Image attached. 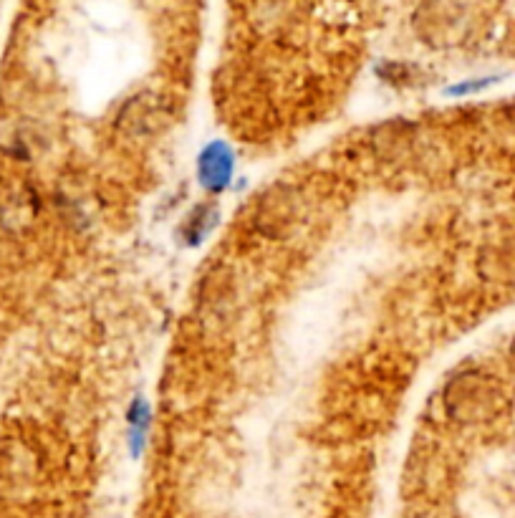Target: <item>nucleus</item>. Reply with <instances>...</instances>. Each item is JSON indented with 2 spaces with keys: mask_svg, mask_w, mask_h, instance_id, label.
Returning a JSON list of instances; mask_svg holds the SVG:
<instances>
[{
  "mask_svg": "<svg viewBox=\"0 0 515 518\" xmlns=\"http://www.w3.org/2000/svg\"><path fill=\"white\" fill-rule=\"evenodd\" d=\"M505 397L498 382L483 369H465L442 390V410L457 425H485L503 412Z\"/></svg>",
  "mask_w": 515,
  "mask_h": 518,
  "instance_id": "f257e3e1",
  "label": "nucleus"
},
{
  "mask_svg": "<svg viewBox=\"0 0 515 518\" xmlns=\"http://www.w3.org/2000/svg\"><path fill=\"white\" fill-rule=\"evenodd\" d=\"M162 122H165L162 104L157 102V97H149V94H139V97L129 99L117 117L119 132L127 134V137H149V134L160 129Z\"/></svg>",
  "mask_w": 515,
  "mask_h": 518,
  "instance_id": "f03ea898",
  "label": "nucleus"
},
{
  "mask_svg": "<svg viewBox=\"0 0 515 518\" xmlns=\"http://www.w3.org/2000/svg\"><path fill=\"white\" fill-rule=\"evenodd\" d=\"M38 476V460L33 448L21 440H0V483L26 486Z\"/></svg>",
  "mask_w": 515,
  "mask_h": 518,
  "instance_id": "7ed1b4c3",
  "label": "nucleus"
},
{
  "mask_svg": "<svg viewBox=\"0 0 515 518\" xmlns=\"http://www.w3.org/2000/svg\"><path fill=\"white\" fill-rule=\"evenodd\" d=\"M33 218H36V198H33V193L21 190V193L8 198L6 210H3V225L6 228H26V225H31Z\"/></svg>",
  "mask_w": 515,
  "mask_h": 518,
  "instance_id": "20e7f679",
  "label": "nucleus"
},
{
  "mask_svg": "<svg viewBox=\"0 0 515 518\" xmlns=\"http://www.w3.org/2000/svg\"><path fill=\"white\" fill-rule=\"evenodd\" d=\"M513 359H515V342H513Z\"/></svg>",
  "mask_w": 515,
  "mask_h": 518,
  "instance_id": "39448f33",
  "label": "nucleus"
}]
</instances>
